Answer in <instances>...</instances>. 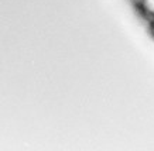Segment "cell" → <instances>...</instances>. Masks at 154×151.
Returning <instances> with one entry per match:
<instances>
[{
	"label": "cell",
	"mask_w": 154,
	"mask_h": 151,
	"mask_svg": "<svg viewBox=\"0 0 154 151\" xmlns=\"http://www.w3.org/2000/svg\"><path fill=\"white\" fill-rule=\"evenodd\" d=\"M141 6L147 11V14L154 17V0H141Z\"/></svg>",
	"instance_id": "obj_1"
},
{
	"label": "cell",
	"mask_w": 154,
	"mask_h": 151,
	"mask_svg": "<svg viewBox=\"0 0 154 151\" xmlns=\"http://www.w3.org/2000/svg\"><path fill=\"white\" fill-rule=\"evenodd\" d=\"M153 29H154V21H153Z\"/></svg>",
	"instance_id": "obj_2"
}]
</instances>
